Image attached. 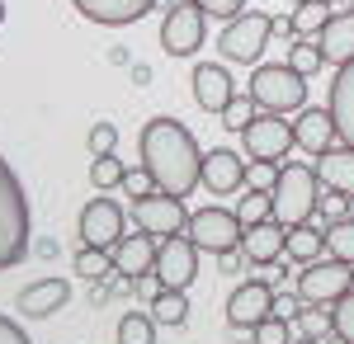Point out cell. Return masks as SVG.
Returning <instances> with one entry per match:
<instances>
[{"instance_id": "cell-1", "label": "cell", "mask_w": 354, "mask_h": 344, "mask_svg": "<svg viewBox=\"0 0 354 344\" xmlns=\"http://www.w3.org/2000/svg\"><path fill=\"white\" fill-rule=\"evenodd\" d=\"M137 156H142V170L156 180L161 193L189 198L194 189H198L203 151H198L194 133L180 118H151V123H142V133H137Z\"/></svg>"}, {"instance_id": "cell-2", "label": "cell", "mask_w": 354, "mask_h": 344, "mask_svg": "<svg viewBox=\"0 0 354 344\" xmlns=\"http://www.w3.org/2000/svg\"><path fill=\"white\" fill-rule=\"evenodd\" d=\"M28 240H33L28 193H24V184H19V175L10 170V160L0 156V274L15 269L28 255Z\"/></svg>"}, {"instance_id": "cell-3", "label": "cell", "mask_w": 354, "mask_h": 344, "mask_svg": "<svg viewBox=\"0 0 354 344\" xmlns=\"http://www.w3.org/2000/svg\"><path fill=\"white\" fill-rule=\"evenodd\" d=\"M270 203H274V222H283V227L312 222V212L322 208V175H317V165H298V160L279 165Z\"/></svg>"}, {"instance_id": "cell-4", "label": "cell", "mask_w": 354, "mask_h": 344, "mask_svg": "<svg viewBox=\"0 0 354 344\" xmlns=\"http://www.w3.org/2000/svg\"><path fill=\"white\" fill-rule=\"evenodd\" d=\"M245 95L255 99L260 113H293V108L307 104V76H298L288 61H260L250 71Z\"/></svg>"}, {"instance_id": "cell-5", "label": "cell", "mask_w": 354, "mask_h": 344, "mask_svg": "<svg viewBox=\"0 0 354 344\" xmlns=\"http://www.w3.org/2000/svg\"><path fill=\"white\" fill-rule=\"evenodd\" d=\"M274 38V15L265 10H241L236 19H227V28L218 33V48L227 61H241V66H260V57Z\"/></svg>"}, {"instance_id": "cell-6", "label": "cell", "mask_w": 354, "mask_h": 344, "mask_svg": "<svg viewBox=\"0 0 354 344\" xmlns=\"http://www.w3.org/2000/svg\"><path fill=\"white\" fill-rule=\"evenodd\" d=\"M185 236L198 245V255H236L241 250V236H245V227H241V217L232 208H222V203H213V208H198L189 212V231Z\"/></svg>"}, {"instance_id": "cell-7", "label": "cell", "mask_w": 354, "mask_h": 344, "mask_svg": "<svg viewBox=\"0 0 354 344\" xmlns=\"http://www.w3.org/2000/svg\"><path fill=\"white\" fill-rule=\"evenodd\" d=\"M354 288V269L340 265V260H312V265H302L298 274V297L307 307H335L345 292Z\"/></svg>"}, {"instance_id": "cell-8", "label": "cell", "mask_w": 354, "mask_h": 344, "mask_svg": "<svg viewBox=\"0 0 354 344\" xmlns=\"http://www.w3.org/2000/svg\"><path fill=\"white\" fill-rule=\"evenodd\" d=\"M203 33H208V15L194 5V0H175L161 19V48L170 57H194L203 48Z\"/></svg>"}, {"instance_id": "cell-9", "label": "cell", "mask_w": 354, "mask_h": 344, "mask_svg": "<svg viewBox=\"0 0 354 344\" xmlns=\"http://www.w3.org/2000/svg\"><path fill=\"white\" fill-rule=\"evenodd\" d=\"M133 227L137 231H147V236H185L189 231V208H185V198H175V193H151V198H142L133 203Z\"/></svg>"}, {"instance_id": "cell-10", "label": "cell", "mask_w": 354, "mask_h": 344, "mask_svg": "<svg viewBox=\"0 0 354 344\" xmlns=\"http://www.w3.org/2000/svg\"><path fill=\"white\" fill-rule=\"evenodd\" d=\"M241 142H245V156L250 160L279 165V160L288 156V146H293V123L283 113H255V123L241 133Z\"/></svg>"}, {"instance_id": "cell-11", "label": "cell", "mask_w": 354, "mask_h": 344, "mask_svg": "<svg viewBox=\"0 0 354 344\" xmlns=\"http://www.w3.org/2000/svg\"><path fill=\"white\" fill-rule=\"evenodd\" d=\"M128 227V217H123V208L113 203V198H90L81 208V245H95V250H113L118 240L128 236L123 231Z\"/></svg>"}, {"instance_id": "cell-12", "label": "cell", "mask_w": 354, "mask_h": 344, "mask_svg": "<svg viewBox=\"0 0 354 344\" xmlns=\"http://www.w3.org/2000/svg\"><path fill=\"white\" fill-rule=\"evenodd\" d=\"M156 278L161 288H189L198 278V245L189 236H165L156 245Z\"/></svg>"}, {"instance_id": "cell-13", "label": "cell", "mask_w": 354, "mask_h": 344, "mask_svg": "<svg viewBox=\"0 0 354 344\" xmlns=\"http://www.w3.org/2000/svg\"><path fill=\"white\" fill-rule=\"evenodd\" d=\"M265 316H274V288L265 278H250L227 297V325L232 330H255Z\"/></svg>"}, {"instance_id": "cell-14", "label": "cell", "mask_w": 354, "mask_h": 344, "mask_svg": "<svg viewBox=\"0 0 354 344\" xmlns=\"http://www.w3.org/2000/svg\"><path fill=\"white\" fill-rule=\"evenodd\" d=\"M241 250H245V265H250V269H270L274 260L288 255V227L274 222V217H270V222H255V227H245Z\"/></svg>"}, {"instance_id": "cell-15", "label": "cell", "mask_w": 354, "mask_h": 344, "mask_svg": "<svg viewBox=\"0 0 354 344\" xmlns=\"http://www.w3.org/2000/svg\"><path fill=\"white\" fill-rule=\"evenodd\" d=\"M71 5H76V15L90 19V24L128 28V24H137L142 15H151L156 5H165V0H71Z\"/></svg>"}, {"instance_id": "cell-16", "label": "cell", "mask_w": 354, "mask_h": 344, "mask_svg": "<svg viewBox=\"0 0 354 344\" xmlns=\"http://www.w3.org/2000/svg\"><path fill=\"white\" fill-rule=\"evenodd\" d=\"M232 99H236L232 71L218 66V61H198V66H194V104L203 108V113H222Z\"/></svg>"}, {"instance_id": "cell-17", "label": "cell", "mask_w": 354, "mask_h": 344, "mask_svg": "<svg viewBox=\"0 0 354 344\" xmlns=\"http://www.w3.org/2000/svg\"><path fill=\"white\" fill-rule=\"evenodd\" d=\"M198 184L208 189V193H218V198L241 193V189H245V160L236 156V151H227V146L208 151V156H203V175H198Z\"/></svg>"}, {"instance_id": "cell-18", "label": "cell", "mask_w": 354, "mask_h": 344, "mask_svg": "<svg viewBox=\"0 0 354 344\" xmlns=\"http://www.w3.org/2000/svg\"><path fill=\"white\" fill-rule=\"evenodd\" d=\"M156 245L161 240L147 236V231H128V236L113 245V269L133 283V278H147V274H156Z\"/></svg>"}, {"instance_id": "cell-19", "label": "cell", "mask_w": 354, "mask_h": 344, "mask_svg": "<svg viewBox=\"0 0 354 344\" xmlns=\"http://www.w3.org/2000/svg\"><path fill=\"white\" fill-rule=\"evenodd\" d=\"M330 123H335V142H345L354 146V61L345 66H335V76H330Z\"/></svg>"}, {"instance_id": "cell-20", "label": "cell", "mask_w": 354, "mask_h": 344, "mask_svg": "<svg viewBox=\"0 0 354 344\" xmlns=\"http://www.w3.org/2000/svg\"><path fill=\"white\" fill-rule=\"evenodd\" d=\"M293 146H302L307 156H326L330 146H335L330 108H298V118H293Z\"/></svg>"}, {"instance_id": "cell-21", "label": "cell", "mask_w": 354, "mask_h": 344, "mask_svg": "<svg viewBox=\"0 0 354 344\" xmlns=\"http://www.w3.org/2000/svg\"><path fill=\"white\" fill-rule=\"evenodd\" d=\"M15 302H19V316L43 321V316H53V312H62V307L71 302V283H66V278H38V283H28Z\"/></svg>"}, {"instance_id": "cell-22", "label": "cell", "mask_w": 354, "mask_h": 344, "mask_svg": "<svg viewBox=\"0 0 354 344\" xmlns=\"http://www.w3.org/2000/svg\"><path fill=\"white\" fill-rule=\"evenodd\" d=\"M317 175H322V189H335L354 203V146L335 142L326 156H317Z\"/></svg>"}, {"instance_id": "cell-23", "label": "cell", "mask_w": 354, "mask_h": 344, "mask_svg": "<svg viewBox=\"0 0 354 344\" xmlns=\"http://www.w3.org/2000/svg\"><path fill=\"white\" fill-rule=\"evenodd\" d=\"M317 43H322V52H326V61H335V66H345V61H354V10H345V15H335L322 33H317Z\"/></svg>"}, {"instance_id": "cell-24", "label": "cell", "mask_w": 354, "mask_h": 344, "mask_svg": "<svg viewBox=\"0 0 354 344\" xmlns=\"http://www.w3.org/2000/svg\"><path fill=\"white\" fill-rule=\"evenodd\" d=\"M326 255V227H288V260H298V265H312V260H322Z\"/></svg>"}, {"instance_id": "cell-25", "label": "cell", "mask_w": 354, "mask_h": 344, "mask_svg": "<svg viewBox=\"0 0 354 344\" xmlns=\"http://www.w3.org/2000/svg\"><path fill=\"white\" fill-rule=\"evenodd\" d=\"M151 321L156 325H185L189 321V297L185 288H161L151 297Z\"/></svg>"}, {"instance_id": "cell-26", "label": "cell", "mask_w": 354, "mask_h": 344, "mask_svg": "<svg viewBox=\"0 0 354 344\" xmlns=\"http://www.w3.org/2000/svg\"><path fill=\"white\" fill-rule=\"evenodd\" d=\"M288 19H293V38H317V33H322V28L335 19V15H330L326 0H302Z\"/></svg>"}, {"instance_id": "cell-27", "label": "cell", "mask_w": 354, "mask_h": 344, "mask_svg": "<svg viewBox=\"0 0 354 344\" xmlns=\"http://www.w3.org/2000/svg\"><path fill=\"white\" fill-rule=\"evenodd\" d=\"M71 269L81 274L85 283H104L109 274H118V269H113V250H95V245H81L76 260H71Z\"/></svg>"}, {"instance_id": "cell-28", "label": "cell", "mask_w": 354, "mask_h": 344, "mask_svg": "<svg viewBox=\"0 0 354 344\" xmlns=\"http://www.w3.org/2000/svg\"><path fill=\"white\" fill-rule=\"evenodd\" d=\"M326 255L354 269V217H340L326 227Z\"/></svg>"}, {"instance_id": "cell-29", "label": "cell", "mask_w": 354, "mask_h": 344, "mask_svg": "<svg viewBox=\"0 0 354 344\" xmlns=\"http://www.w3.org/2000/svg\"><path fill=\"white\" fill-rule=\"evenodd\" d=\"M118 344H156V321L151 312H128L118 321Z\"/></svg>"}, {"instance_id": "cell-30", "label": "cell", "mask_w": 354, "mask_h": 344, "mask_svg": "<svg viewBox=\"0 0 354 344\" xmlns=\"http://www.w3.org/2000/svg\"><path fill=\"white\" fill-rule=\"evenodd\" d=\"M288 66H293L298 76H317V71L326 66L322 43H317V38H298V43H293V52H288Z\"/></svg>"}, {"instance_id": "cell-31", "label": "cell", "mask_w": 354, "mask_h": 344, "mask_svg": "<svg viewBox=\"0 0 354 344\" xmlns=\"http://www.w3.org/2000/svg\"><path fill=\"white\" fill-rule=\"evenodd\" d=\"M123 175H128V165L118 156H95L90 160V184L100 189V193H109V189L123 184Z\"/></svg>"}, {"instance_id": "cell-32", "label": "cell", "mask_w": 354, "mask_h": 344, "mask_svg": "<svg viewBox=\"0 0 354 344\" xmlns=\"http://www.w3.org/2000/svg\"><path fill=\"white\" fill-rule=\"evenodd\" d=\"M236 217H241V227H255V222H270V217H274L270 193H260V189H250V193H241V203H236Z\"/></svg>"}, {"instance_id": "cell-33", "label": "cell", "mask_w": 354, "mask_h": 344, "mask_svg": "<svg viewBox=\"0 0 354 344\" xmlns=\"http://www.w3.org/2000/svg\"><path fill=\"white\" fill-rule=\"evenodd\" d=\"M255 113H260V108H255V99H250V95H236V99L222 108L218 118H222V128H232V133H245V128L255 123Z\"/></svg>"}, {"instance_id": "cell-34", "label": "cell", "mask_w": 354, "mask_h": 344, "mask_svg": "<svg viewBox=\"0 0 354 344\" xmlns=\"http://www.w3.org/2000/svg\"><path fill=\"white\" fill-rule=\"evenodd\" d=\"M293 321H298V330L307 340H326L330 335V307H307V302H302V312Z\"/></svg>"}, {"instance_id": "cell-35", "label": "cell", "mask_w": 354, "mask_h": 344, "mask_svg": "<svg viewBox=\"0 0 354 344\" xmlns=\"http://www.w3.org/2000/svg\"><path fill=\"white\" fill-rule=\"evenodd\" d=\"M250 340L255 344H293V325L283 316H265L255 330H250Z\"/></svg>"}, {"instance_id": "cell-36", "label": "cell", "mask_w": 354, "mask_h": 344, "mask_svg": "<svg viewBox=\"0 0 354 344\" xmlns=\"http://www.w3.org/2000/svg\"><path fill=\"white\" fill-rule=\"evenodd\" d=\"M330 330H335L345 344H354V288L345 292L335 307H330Z\"/></svg>"}, {"instance_id": "cell-37", "label": "cell", "mask_w": 354, "mask_h": 344, "mask_svg": "<svg viewBox=\"0 0 354 344\" xmlns=\"http://www.w3.org/2000/svg\"><path fill=\"white\" fill-rule=\"evenodd\" d=\"M118 189H123V193H128L133 203H142V198H151V193H161V189H156V180H151V175H147L142 165H137V170H128Z\"/></svg>"}, {"instance_id": "cell-38", "label": "cell", "mask_w": 354, "mask_h": 344, "mask_svg": "<svg viewBox=\"0 0 354 344\" xmlns=\"http://www.w3.org/2000/svg\"><path fill=\"white\" fill-rule=\"evenodd\" d=\"M85 146H90V156H113V146H118V128H113V123H95L90 137H85Z\"/></svg>"}, {"instance_id": "cell-39", "label": "cell", "mask_w": 354, "mask_h": 344, "mask_svg": "<svg viewBox=\"0 0 354 344\" xmlns=\"http://www.w3.org/2000/svg\"><path fill=\"white\" fill-rule=\"evenodd\" d=\"M274 180H279V165H270V160H245V184H250V189L270 193Z\"/></svg>"}, {"instance_id": "cell-40", "label": "cell", "mask_w": 354, "mask_h": 344, "mask_svg": "<svg viewBox=\"0 0 354 344\" xmlns=\"http://www.w3.org/2000/svg\"><path fill=\"white\" fill-rule=\"evenodd\" d=\"M322 217H326V227L330 222H340V217H350V198L345 193H335V189H322Z\"/></svg>"}, {"instance_id": "cell-41", "label": "cell", "mask_w": 354, "mask_h": 344, "mask_svg": "<svg viewBox=\"0 0 354 344\" xmlns=\"http://www.w3.org/2000/svg\"><path fill=\"white\" fill-rule=\"evenodd\" d=\"M194 5H198L208 19H236L245 10V0H194Z\"/></svg>"}, {"instance_id": "cell-42", "label": "cell", "mask_w": 354, "mask_h": 344, "mask_svg": "<svg viewBox=\"0 0 354 344\" xmlns=\"http://www.w3.org/2000/svg\"><path fill=\"white\" fill-rule=\"evenodd\" d=\"M298 312H302V297H298V292H274V316L288 321V316H298Z\"/></svg>"}, {"instance_id": "cell-43", "label": "cell", "mask_w": 354, "mask_h": 344, "mask_svg": "<svg viewBox=\"0 0 354 344\" xmlns=\"http://www.w3.org/2000/svg\"><path fill=\"white\" fill-rule=\"evenodd\" d=\"M0 344H33V340H28V335L10 316H0Z\"/></svg>"}, {"instance_id": "cell-44", "label": "cell", "mask_w": 354, "mask_h": 344, "mask_svg": "<svg viewBox=\"0 0 354 344\" xmlns=\"http://www.w3.org/2000/svg\"><path fill=\"white\" fill-rule=\"evenodd\" d=\"M128 288H133L137 297H147V302H151V297H156V292H161V278H156V274H147V278H133V283H128Z\"/></svg>"}, {"instance_id": "cell-45", "label": "cell", "mask_w": 354, "mask_h": 344, "mask_svg": "<svg viewBox=\"0 0 354 344\" xmlns=\"http://www.w3.org/2000/svg\"><path fill=\"white\" fill-rule=\"evenodd\" d=\"M322 344H345V340H340V335H335V330H330V335H326V340H322Z\"/></svg>"}, {"instance_id": "cell-46", "label": "cell", "mask_w": 354, "mask_h": 344, "mask_svg": "<svg viewBox=\"0 0 354 344\" xmlns=\"http://www.w3.org/2000/svg\"><path fill=\"white\" fill-rule=\"evenodd\" d=\"M293 344H322V340H307V335H302V340H293Z\"/></svg>"}, {"instance_id": "cell-47", "label": "cell", "mask_w": 354, "mask_h": 344, "mask_svg": "<svg viewBox=\"0 0 354 344\" xmlns=\"http://www.w3.org/2000/svg\"><path fill=\"white\" fill-rule=\"evenodd\" d=\"M0 24H5V0H0Z\"/></svg>"}, {"instance_id": "cell-48", "label": "cell", "mask_w": 354, "mask_h": 344, "mask_svg": "<svg viewBox=\"0 0 354 344\" xmlns=\"http://www.w3.org/2000/svg\"><path fill=\"white\" fill-rule=\"evenodd\" d=\"M326 5H335V0H326Z\"/></svg>"}]
</instances>
